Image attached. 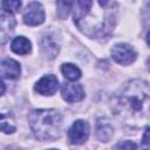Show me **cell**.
Masks as SVG:
<instances>
[{
  "mask_svg": "<svg viewBox=\"0 0 150 150\" xmlns=\"http://www.w3.org/2000/svg\"><path fill=\"white\" fill-rule=\"evenodd\" d=\"M1 7H2V11L13 14V13H15V12L19 11V8L21 7V2L20 1H16V0L2 1L1 2Z\"/></svg>",
  "mask_w": 150,
  "mask_h": 150,
  "instance_id": "obj_17",
  "label": "cell"
},
{
  "mask_svg": "<svg viewBox=\"0 0 150 150\" xmlns=\"http://www.w3.org/2000/svg\"><path fill=\"white\" fill-rule=\"evenodd\" d=\"M112 134H114V129L111 124L108 122V120L98 118L96 123V135L98 139L102 142H108L112 137Z\"/></svg>",
  "mask_w": 150,
  "mask_h": 150,
  "instance_id": "obj_12",
  "label": "cell"
},
{
  "mask_svg": "<svg viewBox=\"0 0 150 150\" xmlns=\"http://www.w3.org/2000/svg\"><path fill=\"white\" fill-rule=\"evenodd\" d=\"M141 146L143 150H150V127L145 129L143 137H142V142H141Z\"/></svg>",
  "mask_w": 150,
  "mask_h": 150,
  "instance_id": "obj_18",
  "label": "cell"
},
{
  "mask_svg": "<svg viewBox=\"0 0 150 150\" xmlns=\"http://www.w3.org/2000/svg\"><path fill=\"white\" fill-rule=\"evenodd\" d=\"M74 4L69 2V1H57L56 6H57V14L61 19L67 18V15L69 14V11L71 9V6Z\"/></svg>",
  "mask_w": 150,
  "mask_h": 150,
  "instance_id": "obj_16",
  "label": "cell"
},
{
  "mask_svg": "<svg viewBox=\"0 0 150 150\" xmlns=\"http://www.w3.org/2000/svg\"><path fill=\"white\" fill-rule=\"evenodd\" d=\"M111 56L117 63L127 66L136 60L137 53L128 43H117L111 49Z\"/></svg>",
  "mask_w": 150,
  "mask_h": 150,
  "instance_id": "obj_4",
  "label": "cell"
},
{
  "mask_svg": "<svg viewBox=\"0 0 150 150\" xmlns=\"http://www.w3.org/2000/svg\"><path fill=\"white\" fill-rule=\"evenodd\" d=\"M21 68L19 62H16L15 60L12 59H5L1 62V76L4 79H18L20 75Z\"/></svg>",
  "mask_w": 150,
  "mask_h": 150,
  "instance_id": "obj_11",
  "label": "cell"
},
{
  "mask_svg": "<svg viewBox=\"0 0 150 150\" xmlns=\"http://www.w3.org/2000/svg\"><path fill=\"white\" fill-rule=\"evenodd\" d=\"M57 88H59V81L54 75H46L41 77L34 87L35 91L46 96L53 95L57 90Z\"/></svg>",
  "mask_w": 150,
  "mask_h": 150,
  "instance_id": "obj_9",
  "label": "cell"
},
{
  "mask_svg": "<svg viewBox=\"0 0 150 150\" xmlns=\"http://www.w3.org/2000/svg\"><path fill=\"white\" fill-rule=\"evenodd\" d=\"M74 22L90 38L108 35L116 22L117 4L112 1L80 0L74 5Z\"/></svg>",
  "mask_w": 150,
  "mask_h": 150,
  "instance_id": "obj_2",
  "label": "cell"
},
{
  "mask_svg": "<svg viewBox=\"0 0 150 150\" xmlns=\"http://www.w3.org/2000/svg\"><path fill=\"white\" fill-rule=\"evenodd\" d=\"M146 68H148V70L150 71V56L146 59Z\"/></svg>",
  "mask_w": 150,
  "mask_h": 150,
  "instance_id": "obj_20",
  "label": "cell"
},
{
  "mask_svg": "<svg viewBox=\"0 0 150 150\" xmlns=\"http://www.w3.org/2000/svg\"><path fill=\"white\" fill-rule=\"evenodd\" d=\"M62 74L69 81H76L81 77V70L73 63H63L61 67Z\"/></svg>",
  "mask_w": 150,
  "mask_h": 150,
  "instance_id": "obj_14",
  "label": "cell"
},
{
  "mask_svg": "<svg viewBox=\"0 0 150 150\" xmlns=\"http://www.w3.org/2000/svg\"><path fill=\"white\" fill-rule=\"evenodd\" d=\"M50 150H56V149H50Z\"/></svg>",
  "mask_w": 150,
  "mask_h": 150,
  "instance_id": "obj_23",
  "label": "cell"
},
{
  "mask_svg": "<svg viewBox=\"0 0 150 150\" xmlns=\"http://www.w3.org/2000/svg\"><path fill=\"white\" fill-rule=\"evenodd\" d=\"M61 94H62V97L67 102L73 103V102H79L84 97V89L79 83L67 82L62 86Z\"/></svg>",
  "mask_w": 150,
  "mask_h": 150,
  "instance_id": "obj_8",
  "label": "cell"
},
{
  "mask_svg": "<svg viewBox=\"0 0 150 150\" xmlns=\"http://www.w3.org/2000/svg\"><path fill=\"white\" fill-rule=\"evenodd\" d=\"M89 136V124L86 121L77 120L68 130V137L71 144H82Z\"/></svg>",
  "mask_w": 150,
  "mask_h": 150,
  "instance_id": "obj_6",
  "label": "cell"
},
{
  "mask_svg": "<svg viewBox=\"0 0 150 150\" xmlns=\"http://www.w3.org/2000/svg\"><path fill=\"white\" fill-rule=\"evenodd\" d=\"M11 49L15 54L26 55L30 52L32 45H30V41L28 39H26L25 36H16L15 39H13V41L11 43Z\"/></svg>",
  "mask_w": 150,
  "mask_h": 150,
  "instance_id": "obj_13",
  "label": "cell"
},
{
  "mask_svg": "<svg viewBox=\"0 0 150 150\" xmlns=\"http://www.w3.org/2000/svg\"><path fill=\"white\" fill-rule=\"evenodd\" d=\"M15 27V20L13 14L7 13L5 11L1 12L0 15V33H1V43H5L9 35L13 33Z\"/></svg>",
  "mask_w": 150,
  "mask_h": 150,
  "instance_id": "obj_10",
  "label": "cell"
},
{
  "mask_svg": "<svg viewBox=\"0 0 150 150\" xmlns=\"http://www.w3.org/2000/svg\"><path fill=\"white\" fill-rule=\"evenodd\" d=\"M1 130L6 134H12L15 131V124L12 115L6 112L1 114Z\"/></svg>",
  "mask_w": 150,
  "mask_h": 150,
  "instance_id": "obj_15",
  "label": "cell"
},
{
  "mask_svg": "<svg viewBox=\"0 0 150 150\" xmlns=\"http://www.w3.org/2000/svg\"><path fill=\"white\" fill-rule=\"evenodd\" d=\"M30 129L41 141L56 139L61 135L62 116L55 109H36L28 115Z\"/></svg>",
  "mask_w": 150,
  "mask_h": 150,
  "instance_id": "obj_3",
  "label": "cell"
},
{
  "mask_svg": "<svg viewBox=\"0 0 150 150\" xmlns=\"http://www.w3.org/2000/svg\"><path fill=\"white\" fill-rule=\"evenodd\" d=\"M41 52L47 59H54L60 49V39L55 33H46L40 42Z\"/></svg>",
  "mask_w": 150,
  "mask_h": 150,
  "instance_id": "obj_7",
  "label": "cell"
},
{
  "mask_svg": "<svg viewBox=\"0 0 150 150\" xmlns=\"http://www.w3.org/2000/svg\"><path fill=\"white\" fill-rule=\"evenodd\" d=\"M45 21V11L40 2H29L23 11V22L28 26H38Z\"/></svg>",
  "mask_w": 150,
  "mask_h": 150,
  "instance_id": "obj_5",
  "label": "cell"
},
{
  "mask_svg": "<svg viewBox=\"0 0 150 150\" xmlns=\"http://www.w3.org/2000/svg\"><path fill=\"white\" fill-rule=\"evenodd\" d=\"M137 146L134 142L131 141H124V142H121L117 146H116V150H136Z\"/></svg>",
  "mask_w": 150,
  "mask_h": 150,
  "instance_id": "obj_19",
  "label": "cell"
},
{
  "mask_svg": "<svg viewBox=\"0 0 150 150\" xmlns=\"http://www.w3.org/2000/svg\"><path fill=\"white\" fill-rule=\"evenodd\" d=\"M5 150H19V149H16V148H14V146H8V148H6Z\"/></svg>",
  "mask_w": 150,
  "mask_h": 150,
  "instance_id": "obj_22",
  "label": "cell"
},
{
  "mask_svg": "<svg viewBox=\"0 0 150 150\" xmlns=\"http://www.w3.org/2000/svg\"><path fill=\"white\" fill-rule=\"evenodd\" d=\"M146 42H148V45L150 46V30L148 32V35H146Z\"/></svg>",
  "mask_w": 150,
  "mask_h": 150,
  "instance_id": "obj_21",
  "label": "cell"
},
{
  "mask_svg": "<svg viewBox=\"0 0 150 150\" xmlns=\"http://www.w3.org/2000/svg\"><path fill=\"white\" fill-rule=\"evenodd\" d=\"M111 108L125 124L141 127L150 118V86L143 80H131L115 95Z\"/></svg>",
  "mask_w": 150,
  "mask_h": 150,
  "instance_id": "obj_1",
  "label": "cell"
}]
</instances>
